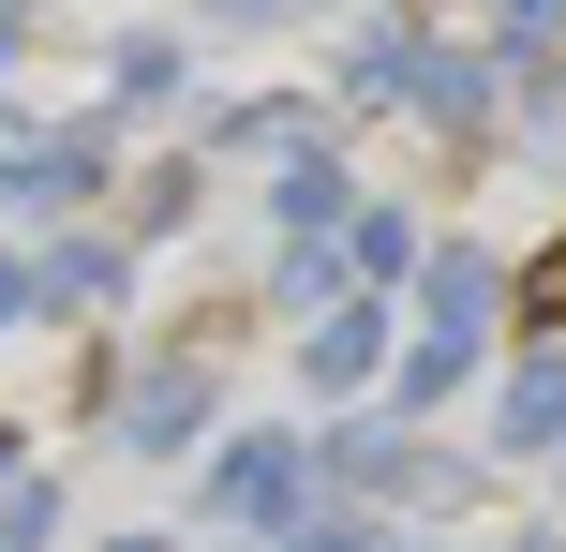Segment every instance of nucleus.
<instances>
[{"instance_id": "nucleus-7", "label": "nucleus", "mask_w": 566, "mask_h": 552, "mask_svg": "<svg viewBox=\"0 0 566 552\" xmlns=\"http://www.w3.org/2000/svg\"><path fill=\"white\" fill-rule=\"evenodd\" d=\"M343 90H373V105H388V90H432V45H418L402 15H373L358 45H343Z\"/></svg>"}, {"instance_id": "nucleus-13", "label": "nucleus", "mask_w": 566, "mask_h": 552, "mask_svg": "<svg viewBox=\"0 0 566 552\" xmlns=\"http://www.w3.org/2000/svg\"><path fill=\"white\" fill-rule=\"evenodd\" d=\"M30 314H45V269H30L15 239H0V329H30Z\"/></svg>"}, {"instance_id": "nucleus-15", "label": "nucleus", "mask_w": 566, "mask_h": 552, "mask_svg": "<svg viewBox=\"0 0 566 552\" xmlns=\"http://www.w3.org/2000/svg\"><path fill=\"white\" fill-rule=\"evenodd\" d=\"M209 15H298V0H209Z\"/></svg>"}, {"instance_id": "nucleus-11", "label": "nucleus", "mask_w": 566, "mask_h": 552, "mask_svg": "<svg viewBox=\"0 0 566 552\" xmlns=\"http://www.w3.org/2000/svg\"><path fill=\"white\" fill-rule=\"evenodd\" d=\"M343 254H358V299H373V284H402V269H418V239H402V209H358V225H343Z\"/></svg>"}, {"instance_id": "nucleus-18", "label": "nucleus", "mask_w": 566, "mask_h": 552, "mask_svg": "<svg viewBox=\"0 0 566 552\" xmlns=\"http://www.w3.org/2000/svg\"><path fill=\"white\" fill-rule=\"evenodd\" d=\"M522 552H566V538H522Z\"/></svg>"}, {"instance_id": "nucleus-8", "label": "nucleus", "mask_w": 566, "mask_h": 552, "mask_svg": "<svg viewBox=\"0 0 566 552\" xmlns=\"http://www.w3.org/2000/svg\"><path fill=\"white\" fill-rule=\"evenodd\" d=\"M209 149H224V165H239V149H254V165H298V149H328V135H313V105H224Z\"/></svg>"}, {"instance_id": "nucleus-10", "label": "nucleus", "mask_w": 566, "mask_h": 552, "mask_svg": "<svg viewBox=\"0 0 566 552\" xmlns=\"http://www.w3.org/2000/svg\"><path fill=\"white\" fill-rule=\"evenodd\" d=\"M165 90H179V45H165V30H135V45L105 60V105L135 119V105H165Z\"/></svg>"}, {"instance_id": "nucleus-4", "label": "nucleus", "mask_w": 566, "mask_h": 552, "mask_svg": "<svg viewBox=\"0 0 566 552\" xmlns=\"http://www.w3.org/2000/svg\"><path fill=\"white\" fill-rule=\"evenodd\" d=\"M105 195V135H15L0 119V209H90Z\"/></svg>"}, {"instance_id": "nucleus-9", "label": "nucleus", "mask_w": 566, "mask_h": 552, "mask_svg": "<svg viewBox=\"0 0 566 552\" xmlns=\"http://www.w3.org/2000/svg\"><path fill=\"white\" fill-rule=\"evenodd\" d=\"M566 448V358H522V388H507V464H552Z\"/></svg>"}, {"instance_id": "nucleus-5", "label": "nucleus", "mask_w": 566, "mask_h": 552, "mask_svg": "<svg viewBox=\"0 0 566 552\" xmlns=\"http://www.w3.org/2000/svg\"><path fill=\"white\" fill-rule=\"evenodd\" d=\"M388 344H402V329H388V299H328V314H313V344H298V374L328 388V404H358L373 374H402Z\"/></svg>"}, {"instance_id": "nucleus-16", "label": "nucleus", "mask_w": 566, "mask_h": 552, "mask_svg": "<svg viewBox=\"0 0 566 552\" xmlns=\"http://www.w3.org/2000/svg\"><path fill=\"white\" fill-rule=\"evenodd\" d=\"M15 478H30V448H15V434H0V493H15Z\"/></svg>"}, {"instance_id": "nucleus-3", "label": "nucleus", "mask_w": 566, "mask_h": 552, "mask_svg": "<svg viewBox=\"0 0 566 552\" xmlns=\"http://www.w3.org/2000/svg\"><path fill=\"white\" fill-rule=\"evenodd\" d=\"M313 478H328V448L239 434V448H209V523H224V538H298L313 523Z\"/></svg>"}, {"instance_id": "nucleus-1", "label": "nucleus", "mask_w": 566, "mask_h": 552, "mask_svg": "<svg viewBox=\"0 0 566 552\" xmlns=\"http://www.w3.org/2000/svg\"><path fill=\"white\" fill-rule=\"evenodd\" d=\"M492 299H507V284H492V254H478V239H448V254L418 269V314H432V329L402 344V374H388L402 404H448V388H462V358L492 344Z\"/></svg>"}, {"instance_id": "nucleus-12", "label": "nucleus", "mask_w": 566, "mask_h": 552, "mask_svg": "<svg viewBox=\"0 0 566 552\" xmlns=\"http://www.w3.org/2000/svg\"><path fill=\"white\" fill-rule=\"evenodd\" d=\"M45 538H60V478H45V464H30V478H15V493H0V552H45Z\"/></svg>"}, {"instance_id": "nucleus-17", "label": "nucleus", "mask_w": 566, "mask_h": 552, "mask_svg": "<svg viewBox=\"0 0 566 552\" xmlns=\"http://www.w3.org/2000/svg\"><path fill=\"white\" fill-rule=\"evenodd\" d=\"M105 552H165V538H105Z\"/></svg>"}, {"instance_id": "nucleus-6", "label": "nucleus", "mask_w": 566, "mask_h": 552, "mask_svg": "<svg viewBox=\"0 0 566 552\" xmlns=\"http://www.w3.org/2000/svg\"><path fill=\"white\" fill-rule=\"evenodd\" d=\"M119 284H135V239H105V225H60L45 239V314H105Z\"/></svg>"}, {"instance_id": "nucleus-2", "label": "nucleus", "mask_w": 566, "mask_h": 552, "mask_svg": "<svg viewBox=\"0 0 566 552\" xmlns=\"http://www.w3.org/2000/svg\"><path fill=\"white\" fill-rule=\"evenodd\" d=\"M105 434L135 448V464H179V448L209 434V358H195V344H135V358L105 374Z\"/></svg>"}, {"instance_id": "nucleus-14", "label": "nucleus", "mask_w": 566, "mask_h": 552, "mask_svg": "<svg viewBox=\"0 0 566 552\" xmlns=\"http://www.w3.org/2000/svg\"><path fill=\"white\" fill-rule=\"evenodd\" d=\"M283 552H388V523H298Z\"/></svg>"}]
</instances>
